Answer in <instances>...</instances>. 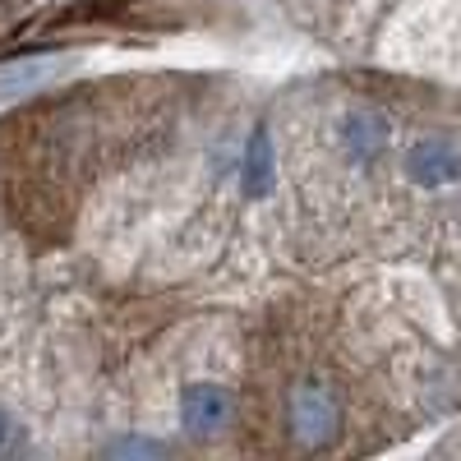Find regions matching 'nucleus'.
Returning a JSON list of instances; mask_svg holds the SVG:
<instances>
[{
  "label": "nucleus",
  "instance_id": "nucleus-1",
  "mask_svg": "<svg viewBox=\"0 0 461 461\" xmlns=\"http://www.w3.org/2000/svg\"><path fill=\"white\" fill-rule=\"evenodd\" d=\"M263 425L286 452H337L351 434V388L323 360H282L263 388Z\"/></svg>",
  "mask_w": 461,
  "mask_h": 461
},
{
  "label": "nucleus",
  "instance_id": "nucleus-2",
  "mask_svg": "<svg viewBox=\"0 0 461 461\" xmlns=\"http://www.w3.org/2000/svg\"><path fill=\"white\" fill-rule=\"evenodd\" d=\"M230 393L221 388V383H189L185 397H180V425L185 434L194 438H212V434H226L230 425Z\"/></svg>",
  "mask_w": 461,
  "mask_h": 461
},
{
  "label": "nucleus",
  "instance_id": "nucleus-3",
  "mask_svg": "<svg viewBox=\"0 0 461 461\" xmlns=\"http://www.w3.org/2000/svg\"><path fill=\"white\" fill-rule=\"evenodd\" d=\"M406 176L415 185H429V189L447 185V180L461 176V152L452 143H443V139H425V143H415L406 152Z\"/></svg>",
  "mask_w": 461,
  "mask_h": 461
},
{
  "label": "nucleus",
  "instance_id": "nucleus-4",
  "mask_svg": "<svg viewBox=\"0 0 461 461\" xmlns=\"http://www.w3.org/2000/svg\"><path fill=\"white\" fill-rule=\"evenodd\" d=\"M341 148L356 167H374L383 158V148H388V125L374 111H351L341 121Z\"/></svg>",
  "mask_w": 461,
  "mask_h": 461
},
{
  "label": "nucleus",
  "instance_id": "nucleus-5",
  "mask_svg": "<svg viewBox=\"0 0 461 461\" xmlns=\"http://www.w3.org/2000/svg\"><path fill=\"white\" fill-rule=\"evenodd\" d=\"M125 0H88V10H102V14H111V10H121Z\"/></svg>",
  "mask_w": 461,
  "mask_h": 461
}]
</instances>
